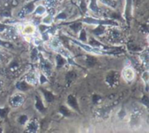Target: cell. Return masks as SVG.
Returning <instances> with one entry per match:
<instances>
[{
	"mask_svg": "<svg viewBox=\"0 0 149 133\" xmlns=\"http://www.w3.org/2000/svg\"><path fill=\"white\" fill-rule=\"evenodd\" d=\"M44 94L45 95V97H46V99H47L48 101H52L53 97H52V94H49V93H47V92H45Z\"/></svg>",
	"mask_w": 149,
	"mask_h": 133,
	"instance_id": "4fadbf2b",
	"label": "cell"
},
{
	"mask_svg": "<svg viewBox=\"0 0 149 133\" xmlns=\"http://www.w3.org/2000/svg\"><path fill=\"white\" fill-rule=\"evenodd\" d=\"M57 61H58V65H59V66L63 65L64 62H65L64 59H62L61 57H58V58H57Z\"/></svg>",
	"mask_w": 149,
	"mask_h": 133,
	"instance_id": "5bb4252c",
	"label": "cell"
},
{
	"mask_svg": "<svg viewBox=\"0 0 149 133\" xmlns=\"http://www.w3.org/2000/svg\"><path fill=\"white\" fill-rule=\"evenodd\" d=\"M17 88H18V89H20L21 90H25V89H27V86H26V84H25V83H24V82L19 83V84L17 85Z\"/></svg>",
	"mask_w": 149,
	"mask_h": 133,
	"instance_id": "7c38bea8",
	"label": "cell"
},
{
	"mask_svg": "<svg viewBox=\"0 0 149 133\" xmlns=\"http://www.w3.org/2000/svg\"><path fill=\"white\" fill-rule=\"evenodd\" d=\"M22 31L24 35H31L35 32V27L31 25H26L23 27Z\"/></svg>",
	"mask_w": 149,
	"mask_h": 133,
	"instance_id": "3957f363",
	"label": "cell"
},
{
	"mask_svg": "<svg viewBox=\"0 0 149 133\" xmlns=\"http://www.w3.org/2000/svg\"><path fill=\"white\" fill-rule=\"evenodd\" d=\"M58 18H65V15L64 13H61L60 16H58Z\"/></svg>",
	"mask_w": 149,
	"mask_h": 133,
	"instance_id": "ffe728a7",
	"label": "cell"
},
{
	"mask_svg": "<svg viewBox=\"0 0 149 133\" xmlns=\"http://www.w3.org/2000/svg\"><path fill=\"white\" fill-rule=\"evenodd\" d=\"M148 72H146V73H144V75H143V79H144V81L146 82H148Z\"/></svg>",
	"mask_w": 149,
	"mask_h": 133,
	"instance_id": "d6986e66",
	"label": "cell"
},
{
	"mask_svg": "<svg viewBox=\"0 0 149 133\" xmlns=\"http://www.w3.org/2000/svg\"><path fill=\"white\" fill-rule=\"evenodd\" d=\"M101 3L108 5V6H111V7H115L116 6V2L114 0H100Z\"/></svg>",
	"mask_w": 149,
	"mask_h": 133,
	"instance_id": "52a82bcc",
	"label": "cell"
},
{
	"mask_svg": "<svg viewBox=\"0 0 149 133\" xmlns=\"http://www.w3.org/2000/svg\"><path fill=\"white\" fill-rule=\"evenodd\" d=\"M68 103L73 107V108H77V103H76V99L73 96H69L68 98Z\"/></svg>",
	"mask_w": 149,
	"mask_h": 133,
	"instance_id": "ba28073f",
	"label": "cell"
},
{
	"mask_svg": "<svg viewBox=\"0 0 149 133\" xmlns=\"http://www.w3.org/2000/svg\"><path fill=\"white\" fill-rule=\"evenodd\" d=\"M90 8L92 11H98V8H97V5H96V1L95 0H92V3L90 4Z\"/></svg>",
	"mask_w": 149,
	"mask_h": 133,
	"instance_id": "30bf717a",
	"label": "cell"
},
{
	"mask_svg": "<svg viewBox=\"0 0 149 133\" xmlns=\"http://www.w3.org/2000/svg\"><path fill=\"white\" fill-rule=\"evenodd\" d=\"M0 59H1V55H0Z\"/></svg>",
	"mask_w": 149,
	"mask_h": 133,
	"instance_id": "7402d4cb",
	"label": "cell"
},
{
	"mask_svg": "<svg viewBox=\"0 0 149 133\" xmlns=\"http://www.w3.org/2000/svg\"><path fill=\"white\" fill-rule=\"evenodd\" d=\"M26 80H27V82H28L29 83H31V84H34V83H36V82H37V78H36V75H35L34 74L29 75L27 76Z\"/></svg>",
	"mask_w": 149,
	"mask_h": 133,
	"instance_id": "8992f818",
	"label": "cell"
},
{
	"mask_svg": "<svg viewBox=\"0 0 149 133\" xmlns=\"http://www.w3.org/2000/svg\"><path fill=\"white\" fill-rule=\"evenodd\" d=\"M122 76H123V78L126 81L130 82V81L134 80V78L135 76V73H134V71L133 68H124V70L122 72Z\"/></svg>",
	"mask_w": 149,
	"mask_h": 133,
	"instance_id": "6da1fadb",
	"label": "cell"
},
{
	"mask_svg": "<svg viewBox=\"0 0 149 133\" xmlns=\"http://www.w3.org/2000/svg\"><path fill=\"white\" fill-rule=\"evenodd\" d=\"M61 112H62L63 114H66V115H68V110H67L66 109H65L64 107H62V108H61Z\"/></svg>",
	"mask_w": 149,
	"mask_h": 133,
	"instance_id": "ac0fdd59",
	"label": "cell"
},
{
	"mask_svg": "<svg viewBox=\"0 0 149 133\" xmlns=\"http://www.w3.org/2000/svg\"><path fill=\"white\" fill-rule=\"evenodd\" d=\"M33 4H27L26 6H24L22 10V12L24 13V16L26 15V14H29L30 12H31L33 11Z\"/></svg>",
	"mask_w": 149,
	"mask_h": 133,
	"instance_id": "277c9868",
	"label": "cell"
},
{
	"mask_svg": "<svg viewBox=\"0 0 149 133\" xmlns=\"http://www.w3.org/2000/svg\"><path fill=\"white\" fill-rule=\"evenodd\" d=\"M85 35H86V32L83 30L82 31V32H81V34H80V39H82L83 41H85L86 39V37H85Z\"/></svg>",
	"mask_w": 149,
	"mask_h": 133,
	"instance_id": "e0dca14e",
	"label": "cell"
},
{
	"mask_svg": "<svg viewBox=\"0 0 149 133\" xmlns=\"http://www.w3.org/2000/svg\"><path fill=\"white\" fill-rule=\"evenodd\" d=\"M51 46L53 49L57 50V49H59V47L61 46L60 43H59V40L58 39H53L52 43H51Z\"/></svg>",
	"mask_w": 149,
	"mask_h": 133,
	"instance_id": "5b68a950",
	"label": "cell"
},
{
	"mask_svg": "<svg viewBox=\"0 0 149 133\" xmlns=\"http://www.w3.org/2000/svg\"><path fill=\"white\" fill-rule=\"evenodd\" d=\"M45 9L43 6H38L36 8V14L37 15H43L45 13Z\"/></svg>",
	"mask_w": 149,
	"mask_h": 133,
	"instance_id": "9c48e42d",
	"label": "cell"
},
{
	"mask_svg": "<svg viewBox=\"0 0 149 133\" xmlns=\"http://www.w3.org/2000/svg\"><path fill=\"white\" fill-rule=\"evenodd\" d=\"M37 109H38V110H42L43 109L42 103H41V102H40V100L38 98V102H37Z\"/></svg>",
	"mask_w": 149,
	"mask_h": 133,
	"instance_id": "2e32d148",
	"label": "cell"
},
{
	"mask_svg": "<svg viewBox=\"0 0 149 133\" xmlns=\"http://www.w3.org/2000/svg\"><path fill=\"white\" fill-rule=\"evenodd\" d=\"M23 101H24V99L22 96H20V95H15L14 96L11 97L10 103L13 107H17L18 105H20L23 103Z\"/></svg>",
	"mask_w": 149,
	"mask_h": 133,
	"instance_id": "7a4b0ae2",
	"label": "cell"
},
{
	"mask_svg": "<svg viewBox=\"0 0 149 133\" xmlns=\"http://www.w3.org/2000/svg\"><path fill=\"white\" fill-rule=\"evenodd\" d=\"M3 26L0 25V31H3Z\"/></svg>",
	"mask_w": 149,
	"mask_h": 133,
	"instance_id": "44dd1931",
	"label": "cell"
},
{
	"mask_svg": "<svg viewBox=\"0 0 149 133\" xmlns=\"http://www.w3.org/2000/svg\"><path fill=\"white\" fill-rule=\"evenodd\" d=\"M103 29H104V28H103L102 26H100V27H98V28L94 31V32L97 33V34H100V33H101V32H103Z\"/></svg>",
	"mask_w": 149,
	"mask_h": 133,
	"instance_id": "9a60e30c",
	"label": "cell"
},
{
	"mask_svg": "<svg viewBox=\"0 0 149 133\" xmlns=\"http://www.w3.org/2000/svg\"><path fill=\"white\" fill-rule=\"evenodd\" d=\"M43 21H44V23H45V24H51V23L52 22V18L51 15H48V16H46V17L43 19Z\"/></svg>",
	"mask_w": 149,
	"mask_h": 133,
	"instance_id": "8fae6325",
	"label": "cell"
}]
</instances>
